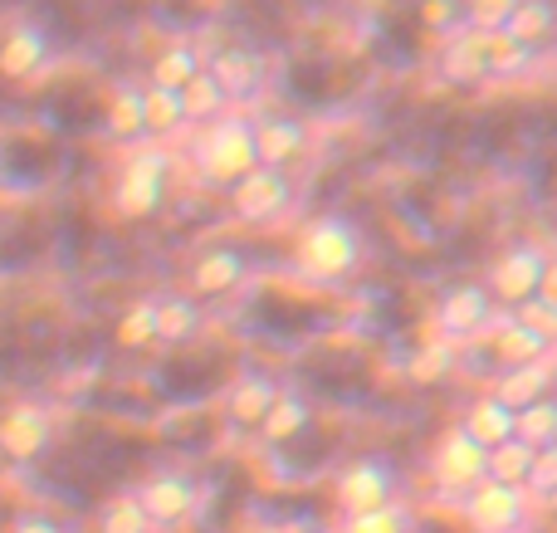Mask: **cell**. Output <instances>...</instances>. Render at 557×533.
Masks as SVG:
<instances>
[{"label": "cell", "mask_w": 557, "mask_h": 533, "mask_svg": "<svg viewBox=\"0 0 557 533\" xmlns=\"http://www.w3.org/2000/svg\"><path fill=\"white\" fill-rule=\"evenodd\" d=\"M362 255H367V240H362L352 215L323 211L298 231L294 270L304 274V280H318V284H343L362 270Z\"/></svg>", "instance_id": "obj_1"}, {"label": "cell", "mask_w": 557, "mask_h": 533, "mask_svg": "<svg viewBox=\"0 0 557 533\" xmlns=\"http://www.w3.org/2000/svg\"><path fill=\"white\" fill-rule=\"evenodd\" d=\"M191 162H196V176L215 191H231L240 186L245 176L260 166V152H255V117L245 113H225L215 123L201 127L191 147Z\"/></svg>", "instance_id": "obj_2"}, {"label": "cell", "mask_w": 557, "mask_h": 533, "mask_svg": "<svg viewBox=\"0 0 557 533\" xmlns=\"http://www.w3.org/2000/svg\"><path fill=\"white\" fill-rule=\"evenodd\" d=\"M166 186H172V157L162 147H133L113 176V211L123 221H152L166 206Z\"/></svg>", "instance_id": "obj_3"}, {"label": "cell", "mask_w": 557, "mask_h": 533, "mask_svg": "<svg viewBox=\"0 0 557 533\" xmlns=\"http://www.w3.org/2000/svg\"><path fill=\"white\" fill-rule=\"evenodd\" d=\"M543 264H548V250L533 240H513L494 255L490 274H484V294L490 303H504V309H519V303L539 299L543 284Z\"/></svg>", "instance_id": "obj_4"}, {"label": "cell", "mask_w": 557, "mask_h": 533, "mask_svg": "<svg viewBox=\"0 0 557 533\" xmlns=\"http://www.w3.org/2000/svg\"><path fill=\"white\" fill-rule=\"evenodd\" d=\"M460 515L474 533H523L533 519V499L519 485H499V480H484L470 495L460 499Z\"/></svg>", "instance_id": "obj_5"}, {"label": "cell", "mask_w": 557, "mask_h": 533, "mask_svg": "<svg viewBox=\"0 0 557 533\" xmlns=\"http://www.w3.org/2000/svg\"><path fill=\"white\" fill-rule=\"evenodd\" d=\"M186 284H191V299L196 303H221L231 299V294H240L245 284H250V255L240 250V245H206L201 255L191 260V274H186Z\"/></svg>", "instance_id": "obj_6"}, {"label": "cell", "mask_w": 557, "mask_h": 533, "mask_svg": "<svg viewBox=\"0 0 557 533\" xmlns=\"http://www.w3.org/2000/svg\"><path fill=\"white\" fill-rule=\"evenodd\" d=\"M231 211L245 225H270L294 206V176L278 172V166H255L240 186H231Z\"/></svg>", "instance_id": "obj_7"}, {"label": "cell", "mask_w": 557, "mask_h": 533, "mask_svg": "<svg viewBox=\"0 0 557 533\" xmlns=\"http://www.w3.org/2000/svg\"><path fill=\"white\" fill-rule=\"evenodd\" d=\"M133 495H137V505L147 509L152 529L186 524V519L196 515V505H201V485H196V475H186V470H157V475H147Z\"/></svg>", "instance_id": "obj_8"}, {"label": "cell", "mask_w": 557, "mask_h": 533, "mask_svg": "<svg viewBox=\"0 0 557 533\" xmlns=\"http://www.w3.org/2000/svg\"><path fill=\"white\" fill-rule=\"evenodd\" d=\"M54 446V411L45 401H15V407L0 417V456L29 466L45 450Z\"/></svg>", "instance_id": "obj_9"}, {"label": "cell", "mask_w": 557, "mask_h": 533, "mask_svg": "<svg viewBox=\"0 0 557 533\" xmlns=\"http://www.w3.org/2000/svg\"><path fill=\"white\" fill-rule=\"evenodd\" d=\"M431 475H435V485L450 489V495H470L474 485L490 480V450H480L460 426H450L431 456Z\"/></svg>", "instance_id": "obj_10"}, {"label": "cell", "mask_w": 557, "mask_h": 533, "mask_svg": "<svg viewBox=\"0 0 557 533\" xmlns=\"http://www.w3.org/2000/svg\"><path fill=\"white\" fill-rule=\"evenodd\" d=\"M333 499L343 509V519L352 515H367V509H382V505H396V470L386 460H352V466L337 475L333 485Z\"/></svg>", "instance_id": "obj_11"}, {"label": "cell", "mask_w": 557, "mask_h": 533, "mask_svg": "<svg viewBox=\"0 0 557 533\" xmlns=\"http://www.w3.org/2000/svg\"><path fill=\"white\" fill-rule=\"evenodd\" d=\"M49 59H54V39H49V29L39 20H15L0 35V78L25 84V78L45 74Z\"/></svg>", "instance_id": "obj_12"}, {"label": "cell", "mask_w": 557, "mask_h": 533, "mask_svg": "<svg viewBox=\"0 0 557 533\" xmlns=\"http://www.w3.org/2000/svg\"><path fill=\"white\" fill-rule=\"evenodd\" d=\"M308 142H313V127H308L304 117H294V113L255 117V152H260V166L288 172V162H298V157L308 152Z\"/></svg>", "instance_id": "obj_13"}, {"label": "cell", "mask_w": 557, "mask_h": 533, "mask_svg": "<svg viewBox=\"0 0 557 533\" xmlns=\"http://www.w3.org/2000/svg\"><path fill=\"white\" fill-rule=\"evenodd\" d=\"M435 323H441L450 338H474V333H490L494 323V303L484 294V284H455L450 294L435 309Z\"/></svg>", "instance_id": "obj_14"}, {"label": "cell", "mask_w": 557, "mask_h": 533, "mask_svg": "<svg viewBox=\"0 0 557 533\" xmlns=\"http://www.w3.org/2000/svg\"><path fill=\"white\" fill-rule=\"evenodd\" d=\"M274 397H278L274 377H264V372H240V377L225 387V421H231L235 431H260Z\"/></svg>", "instance_id": "obj_15"}, {"label": "cell", "mask_w": 557, "mask_h": 533, "mask_svg": "<svg viewBox=\"0 0 557 533\" xmlns=\"http://www.w3.org/2000/svg\"><path fill=\"white\" fill-rule=\"evenodd\" d=\"M490 343H494V358L504 362V368H523V362H548L553 343L539 338V333L529 329V323H519L513 313H504V319L490 323Z\"/></svg>", "instance_id": "obj_16"}, {"label": "cell", "mask_w": 557, "mask_h": 533, "mask_svg": "<svg viewBox=\"0 0 557 533\" xmlns=\"http://www.w3.org/2000/svg\"><path fill=\"white\" fill-rule=\"evenodd\" d=\"M196 74H206V49L196 39H172L152 54V69H147V84L152 88H176L182 94Z\"/></svg>", "instance_id": "obj_17"}, {"label": "cell", "mask_w": 557, "mask_h": 533, "mask_svg": "<svg viewBox=\"0 0 557 533\" xmlns=\"http://www.w3.org/2000/svg\"><path fill=\"white\" fill-rule=\"evenodd\" d=\"M513 421H519V411L513 407H504L499 397H480V401H470L465 407V421H460V431L474 441L480 450H499L504 441H513Z\"/></svg>", "instance_id": "obj_18"}, {"label": "cell", "mask_w": 557, "mask_h": 533, "mask_svg": "<svg viewBox=\"0 0 557 533\" xmlns=\"http://www.w3.org/2000/svg\"><path fill=\"white\" fill-rule=\"evenodd\" d=\"M206 69L225 88V98H250L264 84V54H255V49H221L215 59H206Z\"/></svg>", "instance_id": "obj_19"}, {"label": "cell", "mask_w": 557, "mask_h": 533, "mask_svg": "<svg viewBox=\"0 0 557 533\" xmlns=\"http://www.w3.org/2000/svg\"><path fill=\"white\" fill-rule=\"evenodd\" d=\"M103 127L113 142H137L147 137V108H143V84L123 78L108 88V108H103Z\"/></svg>", "instance_id": "obj_20"}, {"label": "cell", "mask_w": 557, "mask_h": 533, "mask_svg": "<svg viewBox=\"0 0 557 533\" xmlns=\"http://www.w3.org/2000/svg\"><path fill=\"white\" fill-rule=\"evenodd\" d=\"M201 329H206V313L191 294H162L157 299V343L186 348V343L201 338Z\"/></svg>", "instance_id": "obj_21"}, {"label": "cell", "mask_w": 557, "mask_h": 533, "mask_svg": "<svg viewBox=\"0 0 557 533\" xmlns=\"http://www.w3.org/2000/svg\"><path fill=\"white\" fill-rule=\"evenodd\" d=\"M308 421H313V401L294 387H278L270 417L260 421V436L270 441V446H288V441H298L308 431Z\"/></svg>", "instance_id": "obj_22"}, {"label": "cell", "mask_w": 557, "mask_h": 533, "mask_svg": "<svg viewBox=\"0 0 557 533\" xmlns=\"http://www.w3.org/2000/svg\"><path fill=\"white\" fill-rule=\"evenodd\" d=\"M474 45H480V64H484V78H519L523 69L539 59V49L519 45L513 35H474Z\"/></svg>", "instance_id": "obj_23"}, {"label": "cell", "mask_w": 557, "mask_h": 533, "mask_svg": "<svg viewBox=\"0 0 557 533\" xmlns=\"http://www.w3.org/2000/svg\"><path fill=\"white\" fill-rule=\"evenodd\" d=\"M548 387H553V372L543 368V362H523V368H504V377H499V387H494V397H499L504 407L523 411L529 401H543V397H548Z\"/></svg>", "instance_id": "obj_24"}, {"label": "cell", "mask_w": 557, "mask_h": 533, "mask_svg": "<svg viewBox=\"0 0 557 533\" xmlns=\"http://www.w3.org/2000/svg\"><path fill=\"white\" fill-rule=\"evenodd\" d=\"M504 35H513L519 45L539 49L543 39L557 35V0H519V10H513V20H509Z\"/></svg>", "instance_id": "obj_25"}, {"label": "cell", "mask_w": 557, "mask_h": 533, "mask_svg": "<svg viewBox=\"0 0 557 533\" xmlns=\"http://www.w3.org/2000/svg\"><path fill=\"white\" fill-rule=\"evenodd\" d=\"M182 113H186V123H201V127L231 113V98H225V88L211 78V69H206V74H196L191 84L182 88Z\"/></svg>", "instance_id": "obj_26"}, {"label": "cell", "mask_w": 557, "mask_h": 533, "mask_svg": "<svg viewBox=\"0 0 557 533\" xmlns=\"http://www.w3.org/2000/svg\"><path fill=\"white\" fill-rule=\"evenodd\" d=\"M157 343V294H143V299H133L123 309V319H117V348L127 352H143Z\"/></svg>", "instance_id": "obj_27"}, {"label": "cell", "mask_w": 557, "mask_h": 533, "mask_svg": "<svg viewBox=\"0 0 557 533\" xmlns=\"http://www.w3.org/2000/svg\"><path fill=\"white\" fill-rule=\"evenodd\" d=\"M98 533H152V519L137 505L133 489H123V495H113L98 509Z\"/></svg>", "instance_id": "obj_28"}, {"label": "cell", "mask_w": 557, "mask_h": 533, "mask_svg": "<svg viewBox=\"0 0 557 533\" xmlns=\"http://www.w3.org/2000/svg\"><path fill=\"white\" fill-rule=\"evenodd\" d=\"M143 108H147V133L166 137V133H176V127H186L182 94H176V88H152V84H143Z\"/></svg>", "instance_id": "obj_29"}, {"label": "cell", "mask_w": 557, "mask_h": 533, "mask_svg": "<svg viewBox=\"0 0 557 533\" xmlns=\"http://www.w3.org/2000/svg\"><path fill=\"white\" fill-rule=\"evenodd\" d=\"M513 436L529 441L533 450L548 446V441H557V401H553V397L529 401V407L519 411V421H513Z\"/></svg>", "instance_id": "obj_30"}, {"label": "cell", "mask_w": 557, "mask_h": 533, "mask_svg": "<svg viewBox=\"0 0 557 533\" xmlns=\"http://www.w3.org/2000/svg\"><path fill=\"white\" fill-rule=\"evenodd\" d=\"M529 466H533V446L529 441H504L499 450H490V480H499V485H519L529 480Z\"/></svg>", "instance_id": "obj_31"}, {"label": "cell", "mask_w": 557, "mask_h": 533, "mask_svg": "<svg viewBox=\"0 0 557 533\" xmlns=\"http://www.w3.org/2000/svg\"><path fill=\"white\" fill-rule=\"evenodd\" d=\"M513 10H519V0H465V29L470 35H499V29H509Z\"/></svg>", "instance_id": "obj_32"}, {"label": "cell", "mask_w": 557, "mask_h": 533, "mask_svg": "<svg viewBox=\"0 0 557 533\" xmlns=\"http://www.w3.org/2000/svg\"><path fill=\"white\" fill-rule=\"evenodd\" d=\"M445 74H450L455 84H480V78H484L480 45H474V35H455V39H445Z\"/></svg>", "instance_id": "obj_33"}, {"label": "cell", "mask_w": 557, "mask_h": 533, "mask_svg": "<svg viewBox=\"0 0 557 533\" xmlns=\"http://www.w3.org/2000/svg\"><path fill=\"white\" fill-rule=\"evenodd\" d=\"M343 533H411V515L401 505H382V509L343 519Z\"/></svg>", "instance_id": "obj_34"}, {"label": "cell", "mask_w": 557, "mask_h": 533, "mask_svg": "<svg viewBox=\"0 0 557 533\" xmlns=\"http://www.w3.org/2000/svg\"><path fill=\"white\" fill-rule=\"evenodd\" d=\"M557 489V441L533 450V466H529V480H523V495L529 499H548Z\"/></svg>", "instance_id": "obj_35"}, {"label": "cell", "mask_w": 557, "mask_h": 533, "mask_svg": "<svg viewBox=\"0 0 557 533\" xmlns=\"http://www.w3.org/2000/svg\"><path fill=\"white\" fill-rule=\"evenodd\" d=\"M421 20L425 29L455 39V29H465V0H421Z\"/></svg>", "instance_id": "obj_36"}, {"label": "cell", "mask_w": 557, "mask_h": 533, "mask_svg": "<svg viewBox=\"0 0 557 533\" xmlns=\"http://www.w3.org/2000/svg\"><path fill=\"white\" fill-rule=\"evenodd\" d=\"M513 319H519V323H529V329L539 333V338L557 343V313H553V309H548V303H543V299H529V303H519V309H513Z\"/></svg>", "instance_id": "obj_37"}, {"label": "cell", "mask_w": 557, "mask_h": 533, "mask_svg": "<svg viewBox=\"0 0 557 533\" xmlns=\"http://www.w3.org/2000/svg\"><path fill=\"white\" fill-rule=\"evenodd\" d=\"M445 368H450V348H445V343L421 348V352H416V362H411V382H435Z\"/></svg>", "instance_id": "obj_38"}, {"label": "cell", "mask_w": 557, "mask_h": 533, "mask_svg": "<svg viewBox=\"0 0 557 533\" xmlns=\"http://www.w3.org/2000/svg\"><path fill=\"white\" fill-rule=\"evenodd\" d=\"M10 533H64V524L49 515H20L15 524H10Z\"/></svg>", "instance_id": "obj_39"}, {"label": "cell", "mask_w": 557, "mask_h": 533, "mask_svg": "<svg viewBox=\"0 0 557 533\" xmlns=\"http://www.w3.org/2000/svg\"><path fill=\"white\" fill-rule=\"evenodd\" d=\"M539 299L548 303L557 313V255H548V264H543V284H539Z\"/></svg>", "instance_id": "obj_40"}, {"label": "cell", "mask_w": 557, "mask_h": 533, "mask_svg": "<svg viewBox=\"0 0 557 533\" xmlns=\"http://www.w3.org/2000/svg\"><path fill=\"white\" fill-rule=\"evenodd\" d=\"M543 505H548V509H553V515H557V489H553V495H548V499H543Z\"/></svg>", "instance_id": "obj_41"}, {"label": "cell", "mask_w": 557, "mask_h": 533, "mask_svg": "<svg viewBox=\"0 0 557 533\" xmlns=\"http://www.w3.org/2000/svg\"><path fill=\"white\" fill-rule=\"evenodd\" d=\"M523 533H529V529H523Z\"/></svg>", "instance_id": "obj_42"}]
</instances>
